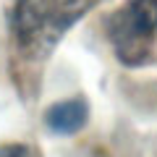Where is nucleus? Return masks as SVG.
Segmentation results:
<instances>
[{"mask_svg": "<svg viewBox=\"0 0 157 157\" xmlns=\"http://www.w3.org/2000/svg\"><path fill=\"white\" fill-rule=\"evenodd\" d=\"M94 0H16L11 34L26 60L47 58Z\"/></svg>", "mask_w": 157, "mask_h": 157, "instance_id": "1", "label": "nucleus"}, {"mask_svg": "<svg viewBox=\"0 0 157 157\" xmlns=\"http://www.w3.org/2000/svg\"><path fill=\"white\" fill-rule=\"evenodd\" d=\"M107 39L123 66H144L157 39V0H126L107 18Z\"/></svg>", "mask_w": 157, "mask_h": 157, "instance_id": "2", "label": "nucleus"}, {"mask_svg": "<svg viewBox=\"0 0 157 157\" xmlns=\"http://www.w3.org/2000/svg\"><path fill=\"white\" fill-rule=\"evenodd\" d=\"M0 157H34V155L26 144L11 141V144H0Z\"/></svg>", "mask_w": 157, "mask_h": 157, "instance_id": "4", "label": "nucleus"}, {"mask_svg": "<svg viewBox=\"0 0 157 157\" xmlns=\"http://www.w3.org/2000/svg\"><path fill=\"white\" fill-rule=\"evenodd\" d=\"M89 107L84 97H68L45 110V126L58 136H71L86 126Z\"/></svg>", "mask_w": 157, "mask_h": 157, "instance_id": "3", "label": "nucleus"}]
</instances>
